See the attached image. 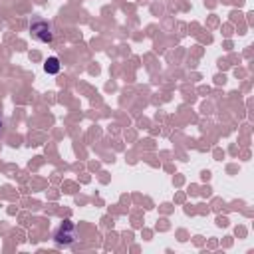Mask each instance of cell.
Listing matches in <instances>:
<instances>
[{
    "instance_id": "3",
    "label": "cell",
    "mask_w": 254,
    "mask_h": 254,
    "mask_svg": "<svg viewBox=\"0 0 254 254\" xmlns=\"http://www.w3.org/2000/svg\"><path fill=\"white\" fill-rule=\"evenodd\" d=\"M60 69H62V64H60V60H58L56 56H50V58L44 62V71H46V73L56 75V73H60Z\"/></svg>"
},
{
    "instance_id": "2",
    "label": "cell",
    "mask_w": 254,
    "mask_h": 254,
    "mask_svg": "<svg viewBox=\"0 0 254 254\" xmlns=\"http://www.w3.org/2000/svg\"><path fill=\"white\" fill-rule=\"evenodd\" d=\"M30 34L34 40L42 42V44H50L54 40V32H52V26L50 22L46 20H32L30 22Z\"/></svg>"
},
{
    "instance_id": "1",
    "label": "cell",
    "mask_w": 254,
    "mask_h": 254,
    "mask_svg": "<svg viewBox=\"0 0 254 254\" xmlns=\"http://www.w3.org/2000/svg\"><path fill=\"white\" fill-rule=\"evenodd\" d=\"M75 240H77V230H75V224H73L71 220H64V222L56 228V232H54V242H56L58 246L67 248V246H71Z\"/></svg>"
},
{
    "instance_id": "4",
    "label": "cell",
    "mask_w": 254,
    "mask_h": 254,
    "mask_svg": "<svg viewBox=\"0 0 254 254\" xmlns=\"http://www.w3.org/2000/svg\"><path fill=\"white\" fill-rule=\"evenodd\" d=\"M0 127H2V117H0Z\"/></svg>"
}]
</instances>
